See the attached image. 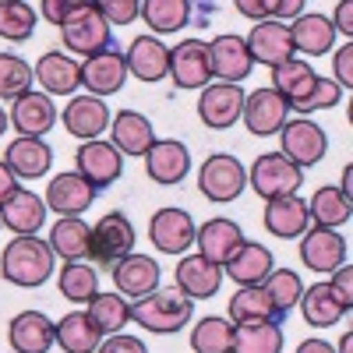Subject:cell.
Listing matches in <instances>:
<instances>
[{"label":"cell","instance_id":"6da1fadb","mask_svg":"<svg viewBox=\"0 0 353 353\" xmlns=\"http://www.w3.org/2000/svg\"><path fill=\"white\" fill-rule=\"evenodd\" d=\"M0 276L11 286L36 290L53 276V251L39 237H14L0 254Z\"/></svg>","mask_w":353,"mask_h":353},{"label":"cell","instance_id":"7a4b0ae2","mask_svg":"<svg viewBox=\"0 0 353 353\" xmlns=\"http://www.w3.org/2000/svg\"><path fill=\"white\" fill-rule=\"evenodd\" d=\"M191 314H194V301H188L181 290H156L131 304V321H138L145 332H156V336L181 332L184 325H191Z\"/></svg>","mask_w":353,"mask_h":353},{"label":"cell","instance_id":"3957f363","mask_svg":"<svg viewBox=\"0 0 353 353\" xmlns=\"http://www.w3.org/2000/svg\"><path fill=\"white\" fill-rule=\"evenodd\" d=\"M64 46L78 57H99L106 50H113V36H110V21L99 14L96 4H78V11L61 25Z\"/></svg>","mask_w":353,"mask_h":353},{"label":"cell","instance_id":"277c9868","mask_svg":"<svg viewBox=\"0 0 353 353\" xmlns=\"http://www.w3.org/2000/svg\"><path fill=\"white\" fill-rule=\"evenodd\" d=\"M301 184H304V170L293 166L283 152H265V156H258L254 166L248 170V188H254V194L265 198V201L297 194Z\"/></svg>","mask_w":353,"mask_h":353},{"label":"cell","instance_id":"5b68a950","mask_svg":"<svg viewBox=\"0 0 353 353\" xmlns=\"http://www.w3.org/2000/svg\"><path fill=\"white\" fill-rule=\"evenodd\" d=\"M248 188V170L237 156H226V152H216L201 163L198 170V191L216 201V205H226V201H237L241 191Z\"/></svg>","mask_w":353,"mask_h":353},{"label":"cell","instance_id":"8992f818","mask_svg":"<svg viewBox=\"0 0 353 353\" xmlns=\"http://www.w3.org/2000/svg\"><path fill=\"white\" fill-rule=\"evenodd\" d=\"M134 251V226L124 212H106L96 226H92V251L88 261L96 269H113L117 261H124Z\"/></svg>","mask_w":353,"mask_h":353},{"label":"cell","instance_id":"52a82bcc","mask_svg":"<svg viewBox=\"0 0 353 353\" xmlns=\"http://www.w3.org/2000/svg\"><path fill=\"white\" fill-rule=\"evenodd\" d=\"M279 141H283V156L293 163V166H314L321 163V156L329 152V134L321 131L314 121H307V117H297V121H286L283 131H279Z\"/></svg>","mask_w":353,"mask_h":353},{"label":"cell","instance_id":"ba28073f","mask_svg":"<svg viewBox=\"0 0 353 353\" xmlns=\"http://www.w3.org/2000/svg\"><path fill=\"white\" fill-rule=\"evenodd\" d=\"M350 254V244L339 230H321V226H307L301 233V261L311 272H336L343 269V261Z\"/></svg>","mask_w":353,"mask_h":353},{"label":"cell","instance_id":"9c48e42d","mask_svg":"<svg viewBox=\"0 0 353 353\" xmlns=\"http://www.w3.org/2000/svg\"><path fill=\"white\" fill-rule=\"evenodd\" d=\"M244 113V92L241 85H205L201 88V99H198V121L212 131H226L241 121Z\"/></svg>","mask_w":353,"mask_h":353},{"label":"cell","instance_id":"30bf717a","mask_svg":"<svg viewBox=\"0 0 353 353\" xmlns=\"http://www.w3.org/2000/svg\"><path fill=\"white\" fill-rule=\"evenodd\" d=\"M290 117V103L276 92V88H254L251 96H244V113L241 121L251 134L258 138H269V134H279L283 124Z\"/></svg>","mask_w":353,"mask_h":353},{"label":"cell","instance_id":"8fae6325","mask_svg":"<svg viewBox=\"0 0 353 353\" xmlns=\"http://www.w3.org/2000/svg\"><path fill=\"white\" fill-rule=\"evenodd\" d=\"M74 163H78V176H85L88 184H92L96 191L99 188H110L117 176L124 173V156L113 149V141H81V149L74 152Z\"/></svg>","mask_w":353,"mask_h":353},{"label":"cell","instance_id":"7c38bea8","mask_svg":"<svg viewBox=\"0 0 353 353\" xmlns=\"http://www.w3.org/2000/svg\"><path fill=\"white\" fill-rule=\"evenodd\" d=\"M81 68V85H85V92L88 96H96V99H106L113 92H121L124 81H128V61H124V53L121 50H106L99 57H88Z\"/></svg>","mask_w":353,"mask_h":353},{"label":"cell","instance_id":"4fadbf2b","mask_svg":"<svg viewBox=\"0 0 353 353\" xmlns=\"http://www.w3.org/2000/svg\"><path fill=\"white\" fill-rule=\"evenodd\" d=\"M145 173H149L152 184H163V188H173L181 184L184 176L191 173V152L184 141L176 138H156V145L145 152Z\"/></svg>","mask_w":353,"mask_h":353},{"label":"cell","instance_id":"5bb4252c","mask_svg":"<svg viewBox=\"0 0 353 353\" xmlns=\"http://www.w3.org/2000/svg\"><path fill=\"white\" fill-rule=\"evenodd\" d=\"M170 78L176 88H205L212 85L209 46L198 39H184L170 50Z\"/></svg>","mask_w":353,"mask_h":353},{"label":"cell","instance_id":"9a60e30c","mask_svg":"<svg viewBox=\"0 0 353 353\" xmlns=\"http://www.w3.org/2000/svg\"><path fill=\"white\" fill-rule=\"evenodd\" d=\"M244 43L251 53V64H265V68H279L293 61V53H297L290 39V25L283 21H258Z\"/></svg>","mask_w":353,"mask_h":353},{"label":"cell","instance_id":"2e32d148","mask_svg":"<svg viewBox=\"0 0 353 353\" xmlns=\"http://www.w3.org/2000/svg\"><path fill=\"white\" fill-rule=\"evenodd\" d=\"M209 64H212V78H219L223 85H241L248 74H251V53H248V43L241 36H219L209 43Z\"/></svg>","mask_w":353,"mask_h":353},{"label":"cell","instance_id":"e0dca14e","mask_svg":"<svg viewBox=\"0 0 353 353\" xmlns=\"http://www.w3.org/2000/svg\"><path fill=\"white\" fill-rule=\"evenodd\" d=\"M173 279H176V290H181L188 301H209L223 286V269L212 261H205L201 254H184L176 261Z\"/></svg>","mask_w":353,"mask_h":353},{"label":"cell","instance_id":"ac0fdd59","mask_svg":"<svg viewBox=\"0 0 353 353\" xmlns=\"http://www.w3.org/2000/svg\"><path fill=\"white\" fill-rule=\"evenodd\" d=\"M194 244H198V254L212 265H223L237 254V248L244 244V230L233 223V219H209L194 230Z\"/></svg>","mask_w":353,"mask_h":353},{"label":"cell","instance_id":"d6986e66","mask_svg":"<svg viewBox=\"0 0 353 353\" xmlns=\"http://www.w3.org/2000/svg\"><path fill=\"white\" fill-rule=\"evenodd\" d=\"M110 272H113V286L121 297L141 301V297H149V293L159 290V265L149 254H128L124 261H117Z\"/></svg>","mask_w":353,"mask_h":353},{"label":"cell","instance_id":"ffe728a7","mask_svg":"<svg viewBox=\"0 0 353 353\" xmlns=\"http://www.w3.org/2000/svg\"><path fill=\"white\" fill-rule=\"evenodd\" d=\"M46 209H53V212H61L64 219L68 216H81V212H88V205L96 201V188L85 181V176H78V173H57L53 181L46 184Z\"/></svg>","mask_w":353,"mask_h":353},{"label":"cell","instance_id":"44dd1931","mask_svg":"<svg viewBox=\"0 0 353 353\" xmlns=\"http://www.w3.org/2000/svg\"><path fill=\"white\" fill-rule=\"evenodd\" d=\"M149 241L163 254H184L194 244V219L184 209H159L149 223Z\"/></svg>","mask_w":353,"mask_h":353},{"label":"cell","instance_id":"7402d4cb","mask_svg":"<svg viewBox=\"0 0 353 353\" xmlns=\"http://www.w3.org/2000/svg\"><path fill=\"white\" fill-rule=\"evenodd\" d=\"M46 223V201L28 188H18L0 205V226H8L14 237H36V230Z\"/></svg>","mask_w":353,"mask_h":353},{"label":"cell","instance_id":"603a6c76","mask_svg":"<svg viewBox=\"0 0 353 353\" xmlns=\"http://www.w3.org/2000/svg\"><path fill=\"white\" fill-rule=\"evenodd\" d=\"M110 134H113V149L121 152V156H138L141 159L156 145L152 121L145 113H138V110H121V113H117Z\"/></svg>","mask_w":353,"mask_h":353},{"label":"cell","instance_id":"cb8c5ba5","mask_svg":"<svg viewBox=\"0 0 353 353\" xmlns=\"http://www.w3.org/2000/svg\"><path fill=\"white\" fill-rule=\"evenodd\" d=\"M124 61L128 74H134L138 81H163L170 74V46L159 43L156 36H138L131 39Z\"/></svg>","mask_w":353,"mask_h":353},{"label":"cell","instance_id":"d4e9b609","mask_svg":"<svg viewBox=\"0 0 353 353\" xmlns=\"http://www.w3.org/2000/svg\"><path fill=\"white\" fill-rule=\"evenodd\" d=\"M11 128L18 131V138H43L53 124H57V106L46 92H28L21 99H14Z\"/></svg>","mask_w":353,"mask_h":353},{"label":"cell","instance_id":"484cf974","mask_svg":"<svg viewBox=\"0 0 353 353\" xmlns=\"http://www.w3.org/2000/svg\"><path fill=\"white\" fill-rule=\"evenodd\" d=\"M272 269H276L272 251L265 248V244H254V241H244V244L237 248V254L223 265V272L237 283V286H261L265 279H269Z\"/></svg>","mask_w":353,"mask_h":353},{"label":"cell","instance_id":"4316f807","mask_svg":"<svg viewBox=\"0 0 353 353\" xmlns=\"http://www.w3.org/2000/svg\"><path fill=\"white\" fill-rule=\"evenodd\" d=\"M61 121H64V128H68L74 138L96 141L103 131H110V110H106V103L96 99V96H78V99H71V103L64 106Z\"/></svg>","mask_w":353,"mask_h":353},{"label":"cell","instance_id":"83f0119b","mask_svg":"<svg viewBox=\"0 0 353 353\" xmlns=\"http://www.w3.org/2000/svg\"><path fill=\"white\" fill-rule=\"evenodd\" d=\"M311 226V216H307V201L301 194H286V198H276V201H265V230L279 241H293Z\"/></svg>","mask_w":353,"mask_h":353},{"label":"cell","instance_id":"f1b7e54d","mask_svg":"<svg viewBox=\"0 0 353 353\" xmlns=\"http://www.w3.org/2000/svg\"><path fill=\"white\" fill-rule=\"evenodd\" d=\"M4 163L18 181H39V176H46L50 166H53V149L43 138H14L8 145Z\"/></svg>","mask_w":353,"mask_h":353},{"label":"cell","instance_id":"f546056e","mask_svg":"<svg viewBox=\"0 0 353 353\" xmlns=\"http://www.w3.org/2000/svg\"><path fill=\"white\" fill-rule=\"evenodd\" d=\"M8 339H11L14 353H50V346H53V321L43 311H21V314L11 318Z\"/></svg>","mask_w":353,"mask_h":353},{"label":"cell","instance_id":"4dcf8cb0","mask_svg":"<svg viewBox=\"0 0 353 353\" xmlns=\"http://www.w3.org/2000/svg\"><path fill=\"white\" fill-rule=\"evenodd\" d=\"M53 343L64 353H96L103 343V332L92 325V318L85 311H71L53 325Z\"/></svg>","mask_w":353,"mask_h":353},{"label":"cell","instance_id":"1f68e13d","mask_svg":"<svg viewBox=\"0 0 353 353\" xmlns=\"http://www.w3.org/2000/svg\"><path fill=\"white\" fill-rule=\"evenodd\" d=\"M32 71L46 88V96H74V88L81 85V68L64 53H43Z\"/></svg>","mask_w":353,"mask_h":353},{"label":"cell","instance_id":"d6a6232c","mask_svg":"<svg viewBox=\"0 0 353 353\" xmlns=\"http://www.w3.org/2000/svg\"><path fill=\"white\" fill-rule=\"evenodd\" d=\"M46 244H50L53 254H61L64 261H88V251H92V226H85L78 216L57 219Z\"/></svg>","mask_w":353,"mask_h":353},{"label":"cell","instance_id":"836d02e7","mask_svg":"<svg viewBox=\"0 0 353 353\" xmlns=\"http://www.w3.org/2000/svg\"><path fill=\"white\" fill-rule=\"evenodd\" d=\"M301 311H304V321L314 329L339 325V318L350 314V307L336 297V290L329 283H314L311 290H304L301 293Z\"/></svg>","mask_w":353,"mask_h":353},{"label":"cell","instance_id":"e575fe53","mask_svg":"<svg viewBox=\"0 0 353 353\" xmlns=\"http://www.w3.org/2000/svg\"><path fill=\"white\" fill-rule=\"evenodd\" d=\"M290 39H293V50H301L307 57H321V53L332 50L336 28L325 14H301L290 25Z\"/></svg>","mask_w":353,"mask_h":353},{"label":"cell","instance_id":"d590c367","mask_svg":"<svg viewBox=\"0 0 353 353\" xmlns=\"http://www.w3.org/2000/svg\"><path fill=\"white\" fill-rule=\"evenodd\" d=\"M230 353H283V321H248V325H233Z\"/></svg>","mask_w":353,"mask_h":353},{"label":"cell","instance_id":"8d00e7d4","mask_svg":"<svg viewBox=\"0 0 353 353\" xmlns=\"http://www.w3.org/2000/svg\"><path fill=\"white\" fill-rule=\"evenodd\" d=\"M226 318L233 325H248V321H283L269 301V293L261 286H241L237 293L230 297V307H226Z\"/></svg>","mask_w":353,"mask_h":353},{"label":"cell","instance_id":"74e56055","mask_svg":"<svg viewBox=\"0 0 353 353\" xmlns=\"http://www.w3.org/2000/svg\"><path fill=\"white\" fill-rule=\"evenodd\" d=\"M314 81H318V74L311 71V64L297 61V57H293V61H286V64H279V68H272V88L290 103V110L311 96Z\"/></svg>","mask_w":353,"mask_h":353},{"label":"cell","instance_id":"f35d334b","mask_svg":"<svg viewBox=\"0 0 353 353\" xmlns=\"http://www.w3.org/2000/svg\"><path fill=\"white\" fill-rule=\"evenodd\" d=\"M307 216H311V223L321 226V230H339L343 223H350L353 205H350V198L339 194V188L325 184V188H318V191L311 194V201H307Z\"/></svg>","mask_w":353,"mask_h":353},{"label":"cell","instance_id":"ab89813d","mask_svg":"<svg viewBox=\"0 0 353 353\" xmlns=\"http://www.w3.org/2000/svg\"><path fill=\"white\" fill-rule=\"evenodd\" d=\"M85 314L92 318V325L103 336H117L131 321V304L121 293H96V297L85 304Z\"/></svg>","mask_w":353,"mask_h":353},{"label":"cell","instance_id":"60d3db41","mask_svg":"<svg viewBox=\"0 0 353 353\" xmlns=\"http://www.w3.org/2000/svg\"><path fill=\"white\" fill-rule=\"evenodd\" d=\"M57 286L71 304H88L99 293V272L92 261H68L57 276Z\"/></svg>","mask_w":353,"mask_h":353},{"label":"cell","instance_id":"b9f144b4","mask_svg":"<svg viewBox=\"0 0 353 353\" xmlns=\"http://www.w3.org/2000/svg\"><path fill=\"white\" fill-rule=\"evenodd\" d=\"M191 4L188 0H145L141 4V18L149 21L152 32H181V28L191 21Z\"/></svg>","mask_w":353,"mask_h":353},{"label":"cell","instance_id":"7bdbcfd3","mask_svg":"<svg viewBox=\"0 0 353 353\" xmlns=\"http://www.w3.org/2000/svg\"><path fill=\"white\" fill-rule=\"evenodd\" d=\"M230 346H233V321L230 318L209 314L191 329V350L194 353H230Z\"/></svg>","mask_w":353,"mask_h":353},{"label":"cell","instance_id":"ee69618b","mask_svg":"<svg viewBox=\"0 0 353 353\" xmlns=\"http://www.w3.org/2000/svg\"><path fill=\"white\" fill-rule=\"evenodd\" d=\"M36 18L39 11L21 0H0V39L8 43H25L36 32Z\"/></svg>","mask_w":353,"mask_h":353},{"label":"cell","instance_id":"f6af8a7d","mask_svg":"<svg viewBox=\"0 0 353 353\" xmlns=\"http://www.w3.org/2000/svg\"><path fill=\"white\" fill-rule=\"evenodd\" d=\"M261 290L269 293V301H272L276 314H279V318H286V311H290L293 304H301L304 283H301V276L293 272V269H272V272H269V279L261 283Z\"/></svg>","mask_w":353,"mask_h":353},{"label":"cell","instance_id":"bcb514c9","mask_svg":"<svg viewBox=\"0 0 353 353\" xmlns=\"http://www.w3.org/2000/svg\"><path fill=\"white\" fill-rule=\"evenodd\" d=\"M36 71L28 68V61L14 53H0V99H21L32 92Z\"/></svg>","mask_w":353,"mask_h":353},{"label":"cell","instance_id":"7dc6e473","mask_svg":"<svg viewBox=\"0 0 353 353\" xmlns=\"http://www.w3.org/2000/svg\"><path fill=\"white\" fill-rule=\"evenodd\" d=\"M343 99V88L332 81V78H318L314 88H311V96L304 103H297L301 113H314V110H332L336 103Z\"/></svg>","mask_w":353,"mask_h":353},{"label":"cell","instance_id":"c3c4849f","mask_svg":"<svg viewBox=\"0 0 353 353\" xmlns=\"http://www.w3.org/2000/svg\"><path fill=\"white\" fill-rule=\"evenodd\" d=\"M96 8L110 25H131L141 14V0H103V4H96Z\"/></svg>","mask_w":353,"mask_h":353},{"label":"cell","instance_id":"681fc988","mask_svg":"<svg viewBox=\"0 0 353 353\" xmlns=\"http://www.w3.org/2000/svg\"><path fill=\"white\" fill-rule=\"evenodd\" d=\"M96 353H149V346H145L141 339H134V336L117 332V336H106Z\"/></svg>","mask_w":353,"mask_h":353},{"label":"cell","instance_id":"f907efd6","mask_svg":"<svg viewBox=\"0 0 353 353\" xmlns=\"http://www.w3.org/2000/svg\"><path fill=\"white\" fill-rule=\"evenodd\" d=\"M332 71H336V78H332V81L346 92V88L353 85V46H350V43H346V46H339L336 61H332Z\"/></svg>","mask_w":353,"mask_h":353},{"label":"cell","instance_id":"816d5d0a","mask_svg":"<svg viewBox=\"0 0 353 353\" xmlns=\"http://www.w3.org/2000/svg\"><path fill=\"white\" fill-rule=\"evenodd\" d=\"M74 11H78V0H43L39 4V14L50 18L53 25H64Z\"/></svg>","mask_w":353,"mask_h":353},{"label":"cell","instance_id":"f5cc1de1","mask_svg":"<svg viewBox=\"0 0 353 353\" xmlns=\"http://www.w3.org/2000/svg\"><path fill=\"white\" fill-rule=\"evenodd\" d=\"M237 11L251 21H269V14H276V0H237Z\"/></svg>","mask_w":353,"mask_h":353},{"label":"cell","instance_id":"db71d44e","mask_svg":"<svg viewBox=\"0 0 353 353\" xmlns=\"http://www.w3.org/2000/svg\"><path fill=\"white\" fill-rule=\"evenodd\" d=\"M329 286L336 290V297H339L346 307H353V269H346V265H343V269H336Z\"/></svg>","mask_w":353,"mask_h":353},{"label":"cell","instance_id":"11a10c76","mask_svg":"<svg viewBox=\"0 0 353 353\" xmlns=\"http://www.w3.org/2000/svg\"><path fill=\"white\" fill-rule=\"evenodd\" d=\"M332 28H339L343 36H353V4L350 0H343V4L336 8V18H329Z\"/></svg>","mask_w":353,"mask_h":353},{"label":"cell","instance_id":"9f6ffc18","mask_svg":"<svg viewBox=\"0 0 353 353\" xmlns=\"http://www.w3.org/2000/svg\"><path fill=\"white\" fill-rule=\"evenodd\" d=\"M18 188H21V184H18V176L8 170V163H4V159H0V205H4V201H8V198H11Z\"/></svg>","mask_w":353,"mask_h":353},{"label":"cell","instance_id":"6f0895ef","mask_svg":"<svg viewBox=\"0 0 353 353\" xmlns=\"http://www.w3.org/2000/svg\"><path fill=\"white\" fill-rule=\"evenodd\" d=\"M276 14L279 18H301L304 4H301V0H276Z\"/></svg>","mask_w":353,"mask_h":353},{"label":"cell","instance_id":"680465c9","mask_svg":"<svg viewBox=\"0 0 353 353\" xmlns=\"http://www.w3.org/2000/svg\"><path fill=\"white\" fill-rule=\"evenodd\" d=\"M297 353H336V346H329L325 339H304L297 346Z\"/></svg>","mask_w":353,"mask_h":353},{"label":"cell","instance_id":"91938a15","mask_svg":"<svg viewBox=\"0 0 353 353\" xmlns=\"http://www.w3.org/2000/svg\"><path fill=\"white\" fill-rule=\"evenodd\" d=\"M339 194H343V198H350V194H353V170H350V166L343 170V184H339Z\"/></svg>","mask_w":353,"mask_h":353},{"label":"cell","instance_id":"94428289","mask_svg":"<svg viewBox=\"0 0 353 353\" xmlns=\"http://www.w3.org/2000/svg\"><path fill=\"white\" fill-rule=\"evenodd\" d=\"M350 350H353V332H346V336L339 339V350H336V353H350Z\"/></svg>","mask_w":353,"mask_h":353},{"label":"cell","instance_id":"6125c7cd","mask_svg":"<svg viewBox=\"0 0 353 353\" xmlns=\"http://www.w3.org/2000/svg\"><path fill=\"white\" fill-rule=\"evenodd\" d=\"M8 124H11V117L4 113V106H0V134H4V131H8Z\"/></svg>","mask_w":353,"mask_h":353}]
</instances>
